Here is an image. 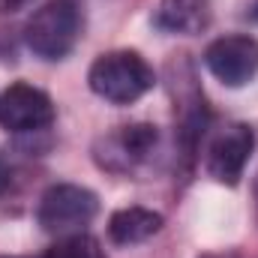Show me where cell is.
Instances as JSON below:
<instances>
[{
  "instance_id": "1",
  "label": "cell",
  "mask_w": 258,
  "mask_h": 258,
  "mask_svg": "<svg viewBox=\"0 0 258 258\" xmlns=\"http://www.w3.org/2000/svg\"><path fill=\"white\" fill-rule=\"evenodd\" d=\"M87 81L96 96L114 105H129L153 87L156 75L138 51H108L93 60Z\"/></svg>"
},
{
  "instance_id": "2",
  "label": "cell",
  "mask_w": 258,
  "mask_h": 258,
  "mask_svg": "<svg viewBox=\"0 0 258 258\" xmlns=\"http://www.w3.org/2000/svg\"><path fill=\"white\" fill-rule=\"evenodd\" d=\"M81 36V9L72 0H51L33 12L24 27L27 48L42 60L66 57Z\"/></svg>"
},
{
  "instance_id": "3",
  "label": "cell",
  "mask_w": 258,
  "mask_h": 258,
  "mask_svg": "<svg viewBox=\"0 0 258 258\" xmlns=\"http://www.w3.org/2000/svg\"><path fill=\"white\" fill-rule=\"evenodd\" d=\"M99 210V198L75 183H57L42 195L36 219L42 225V231L57 234V237H69V234H81L84 225L93 222Z\"/></svg>"
},
{
  "instance_id": "4",
  "label": "cell",
  "mask_w": 258,
  "mask_h": 258,
  "mask_svg": "<svg viewBox=\"0 0 258 258\" xmlns=\"http://www.w3.org/2000/svg\"><path fill=\"white\" fill-rule=\"evenodd\" d=\"M204 63L225 87H243L258 75V39L255 36H222L207 45Z\"/></svg>"
},
{
  "instance_id": "5",
  "label": "cell",
  "mask_w": 258,
  "mask_h": 258,
  "mask_svg": "<svg viewBox=\"0 0 258 258\" xmlns=\"http://www.w3.org/2000/svg\"><path fill=\"white\" fill-rule=\"evenodd\" d=\"M255 147V135L246 123H228L222 126L210 147H207V171L213 180L225 183V186H237V180L243 177V168L249 162V153Z\"/></svg>"
},
{
  "instance_id": "6",
  "label": "cell",
  "mask_w": 258,
  "mask_h": 258,
  "mask_svg": "<svg viewBox=\"0 0 258 258\" xmlns=\"http://www.w3.org/2000/svg\"><path fill=\"white\" fill-rule=\"evenodd\" d=\"M54 120L48 93L30 84H12L0 93V126L9 132H36Z\"/></svg>"
},
{
  "instance_id": "7",
  "label": "cell",
  "mask_w": 258,
  "mask_h": 258,
  "mask_svg": "<svg viewBox=\"0 0 258 258\" xmlns=\"http://www.w3.org/2000/svg\"><path fill=\"white\" fill-rule=\"evenodd\" d=\"M210 0H159L153 24L165 33H201L210 24Z\"/></svg>"
},
{
  "instance_id": "8",
  "label": "cell",
  "mask_w": 258,
  "mask_h": 258,
  "mask_svg": "<svg viewBox=\"0 0 258 258\" xmlns=\"http://www.w3.org/2000/svg\"><path fill=\"white\" fill-rule=\"evenodd\" d=\"M159 228H162V216L147 207H123V210L111 213V219H108V237L120 246L144 243L147 237L159 234Z\"/></svg>"
},
{
  "instance_id": "9",
  "label": "cell",
  "mask_w": 258,
  "mask_h": 258,
  "mask_svg": "<svg viewBox=\"0 0 258 258\" xmlns=\"http://www.w3.org/2000/svg\"><path fill=\"white\" fill-rule=\"evenodd\" d=\"M111 144H117V153H120L126 162L144 159L147 150L156 144V126H147V123L126 126V129H120L117 138H111Z\"/></svg>"
},
{
  "instance_id": "10",
  "label": "cell",
  "mask_w": 258,
  "mask_h": 258,
  "mask_svg": "<svg viewBox=\"0 0 258 258\" xmlns=\"http://www.w3.org/2000/svg\"><path fill=\"white\" fill-rule=\"evenodd\" d=\"M45 258H105V255H102L99 240L81 231V234L60 237V240L45 252Z\"/></svg>"
},
{
  "instance_id": "11",
  "label": "cell",
  "mask_w": 258,
  "mask_h": 258,
  "mask_svg": "<svg viewBox=\"0 0 258 258\" xmlns=\"http://www.w3.org/2000/svg\"><path fill=\"white\" fill-rule=\"evenodd\" d=\"M33 0H0V12L3 15H12V12H21V9H27Z\"/></svg>"
},
{
  "instance_id": "12",
  "label": "cell",
  "mask_w": 258,
  "mask_h": 258,
  "mask_svg": "<svg viewBox=\"0 0 258 258\" xmlns=\"http://www.w3.org/2000/svg\"><path fill=\"white\" fill-rule=\"evenodd\" d=\"M204 258H234V255H204Z\"/></svg>"
},
{
  "instance_id": "13",
  "label": "cell",
  "mask_w": 258,
  "mask_h": 258,
  "mask_svg": "<svg viewBox=\"0 0 258 258\" xmlns=\"http://www.w3.org/2000/svg\"><path fill=\"white\" fill-rule=\"evenodd\" d=\"M252 18H258V3H255V9H252Z\"/></svg>"
},
{
  "instance_id": "14",
  "label": "cell",
  "mask_w": 258,
  "mask_h": 258,
  "mask_svg": "<svg viewBox=\"0 0 258 258\" xmlns=\"http://www.w3.org/2000/svg\"><path fill=\"white\" fill-rule=\"evenodd\" d=\"M255 207H258V183H255Z\"/></svg>"
},
{
  "instance_id": "15",
  "label": "cell",
  "mask_w": 258,
  "mask_h": 258,
  "mask_svg": "<svg viewBox=\"0 0 258 258\" xmlns=\"http://www.w3.org/2000/svg\"><path fill=\"white\" fill-rule=\"evenodd\" d=\"M0 258H15V255H0Z\"/></svg>"
}]
</instances>
